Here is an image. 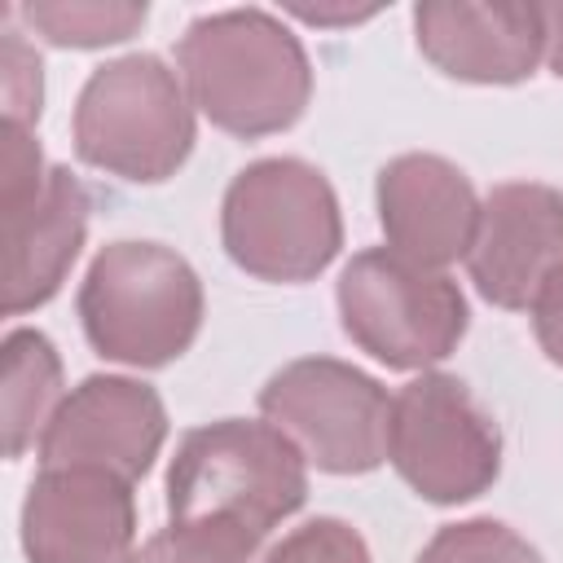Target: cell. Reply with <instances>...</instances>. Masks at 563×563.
I'll list each match as a JSON object with an SVG mask.
<instances>
[{
    "label": "cell",
    "instance_id": "6da1fadb",
    "mask_svg": "<svg viewBox=\"0 0 563 563\" xmlns=\"http://www.w3.org/2000/svg\"><path fill=\"white\" fill-rule=\"evenodd\" d=\"M176 70L194 110L242 141L295 128L312 97L308 48L268 9L194 18L176 44Z\"/></svg>",
    "mask_w": 563,
    "mask_h": 563
},
{
    "label": "cell",
    "instance_id": "7a4b0ae2",
    "mask_svg": "<svg viewBox=\"0 0 563 563\" xmlns=\"http://www.w3.org/2000/svg\"><path fill=\"white\" fill-rule=\"evenodd\" d=\"M167 523L264 541L308 501V457L268 418H220L180 435L167 462Z\"/></svg>",
    "mask_w": 563,
    "mask_h": 563
},
{
    "label": "cell",
    "instance_id": "3957f363",
    "mask_svg": "<svg viewBox=\"0 0 563 563\" xmlns=\"http://www.w3.org/2000/svg\"><path fill=\"white\" fill-rule=\"evenodd\" d=\"M79 325L97 356L128 369H163L202 330V282L163 242H106L79 282Z\"/></svg>",
    "mask_w": 563,
    "mask_h": 563
},
{
    "label": "cell",
    "instance_id": "277c9868",
    "mask_svg": "<svg viewBox=\"0 0 563 563\" xmlns=\"http://www.w3.org/2000/svg\"><path fill=\"white\" fill-rule=\"evenodd\" d=\"M70 136L79 163L132 185H163L185 167L198 136L180 70L154 53L97 66L79 88Z\"/></svg>",
    "mask_w": 563,
    "mask_h": 563
},
{
    "label": "cell",
    "instance_id": "5b68a950",
    "mask_svg": "<svg viewBox=\"0 0 563 563\" xmlns=\"http://www.w3.org/2000/svg\"><path fill=\"white\" fill-rule=\"evenodd\" d=\"M224 255L260 282H312L343 246V216L321 167L273 154L246 163L220 202Z\"/></svg>",
    "mask_w": 563,
    "mask_h": 563
},
{
    "label": "cell",
    "instance_id": "8992f818",
    "mask_svg": "<svg viewBox=\"0 0 563 563\" xmlns=\"http://www.w3.org/2000/svg\"><path fill=\"white\" fill-rule=\"evenodd\" d=\"M343 334L387 369L427 374L466 334V295L440 273L391 246L356 251L334 286Z\"/></svg>",
    "mask_w": 563,
    "mask_h": 563
},
{
    "label": "cell",
    "instance_id": "52a82bcc",
    "mask_svg": "<svg viewBox=\"0 0 563 563\" xmlns=\"http://www.w3.org/2000/svg\"><path fill=\"white\" fill-rule=\"evenodd\" d=\"M387 462L422 501L462 506L497 484L501 431L462 378L427 369L391 396Z\"/></svg>",
    "mask_w": 563,
    "mask_h": 563
},
{
    "label": "cell",
    "instance_id": "ba28073f",
    "mask_svg": "<svg viewBox=\"0 0 563 563\" xmlns=\"http://www.w3.org/2000/svg\"><path fill=\"white\" fill-rule=\"evenodd\" d=\"M260 413L325 475H365L387 462L391 396L378 378L339 356H299L282 365L260 387Z\"/></svg>",
    "mask_w": 563,
    "mask_h": 563
},
{
    "label": "cell",
    "instance_id": "9c48e42d",
    "mask_svg": "<svg viewBox=\"0 0 563 563\" xmlns=\"http://www.w3.org/2000/svg\"><path fill=\"white\" fill-rule=\"evenodd\" d=\"M163 440L167 405L150 383L123 374H88L66 391L35 453L40 466H88L136 484L163 453Z\"/></svg>",
    "mask_w": 563,
    "mask_h": 563
},
{
    "label": "cell",
    "instance_id": "30bf717a",
    "mask_svg": "<svg viewBox=\"0 0 563 563\" xmlns=\"http://www.w3.org/2000/svg\"><path fill=\"white\" fill-rule=\"evenodd\" d=\"M466 273L488 303L532 312L541 290L563 273V194L541 180L493 185L479 198Z\"/></svg>",
    "mask_w": 563,
    "mask_h": 563
},
{
    "label": "cell",
    "instance_id": "8fae6325",
    "mask_svg": "<svg viewBox=\"0 0 563 563\" xmlns=\"http://www.w3.org/2000/svg\"><path fill=\"white\" fill-rule=\"evenodd\" d=\"M136 550L132 484L88 466H40L22 501L31 563H123Z\"/></svg>",
    "mask_w": 563,
    "mask_h": 563
},
{
    "label": "cell",
    "instance_id": "7c38bea8",
    "mask_svg": "<svg viewBox=\"0 0 563 563\" xmlns=\"http://www.w3.org/2000/svg\"><path fill=\"white\" fill-rule=\"evenodd\" d=\"M418 53L462 84H523L545 62L541 4L427 0L413 9Z\"/></svg>",
    "mask_w": 563,
    "mask_h": 563
},
{
    "label": "cell",
    "instance_id": "4fadbf2b",
    "mask_svg": "<svg viewBox=\"0 0 563 563\" xmlns=\"http://www.w3.org/2000/svg\"><path fill=\"white\" fill-rule=\"evenodd\" d=\"M374 202L383 238L396 255L440 273L466 260L479 220V194L457 163L440 154H396L378 172Z\"/></svg>",
    "mask_w": 563,
    "mask_h": 563
},
{
    "label": "cell",
    "instance_id": "5bb4252c",
    "mask_svg": "<svg viewBox=\"0 0 563 563\" xmlns=\"http://www.w3.org/2000/svg\"><path fill=\"white\" fill-rule=\"evenodd\" d=\"M0 211H4V255H9L4 317H22L31 308H44L70 277V264L79 260V246L88 238L92 198L70 167H48L44 185L31 198Z\"/></svg>",
    "mask_w": 563,
    "mask_h": 563
},
{
    "label": "cell",
    "instance_id": "9a60e30c",
    "mask_svg": "<svg viewBox=\"0 0 563 563\" xmlns=\"http://www.w3.org/2000/svg\"><path fill=\"white\" fill-rule=\"evenodd\" d=\"M66 400L62 356L48 334L18 325L4 334V453L22 457L40 444L48 418Z\"/></svg>",
    "mask_w": 563,
    "mask_h": 563
},
{
    "label": "cell",
    "instance_id": "2e32d148",
    "mask_svg": "<svg viewBox=\"0 0 563 563\" xmlns=\"http://www.w3.org/2000/svg\"><path fill=\"white\" fill-rule=\"evenodd\" d=\"M13 13L22 18L26 31H35L40 40L57 48H110V44L132 40L145 26L150 4L141 0H26Z\"/></svg>",
    "mask_w": 563,
    "mask_h": 563
},
{
    "label": "cell",
    "instance_id": "e0dca14e",
    "mask_svg": "<svg viewBox=\"0 0 563 563\" xmlns=\"http://www.w3.org/2000/svg\"><path fill=\"white\" fill-rule=\"evenodd\" d=\"M413 563H545L528 537L501 519H462L435 528Z\"/></svg>",
    "mask_w": 563,
    "mask_h": 563
},
{
    "label": "cell",
    "instance_id": "ac0fdd59",
    "mask_svg": "<svg viewBox=\"0 0 563 563\" xmlns=\"http://www.w3.org/2000/svg\"><path fill=\"white\" fill-rule=\"evenodd\" d=\"M255 541L229 532V528H202V523H167L163 532L145 537L123 563H251Z\"/></svg>",
    "mask_w": 563,
    "mask_h": 563
},
{
    "label": "cell",
    "instance_id": "d6986e66",
    "mask_svg": "<svg viewBox=\"0 0 563 563\" xmlns=\"http://www.w3.org/2000/svg\"><path fill=\"white\" fill-rule=\"evenodd\" d=\"M255 563H374L365 537L334 519V515H317L299 528H290L277 545H268Z\"/></svg>",
    "mask_w": 563,
    "mask_h": 563
},
{
    "label": "cell",
    "instance_id": "ffe728a7",
    "mask_svg": "<svg viewBox=\"0 0 563 563\" xmlns=\"http://www.w3.org/2000/svg\"><path fill=\"white\" fill-rule=\"evenodd\" d=\"M0 97H4V123L35 128L44 110V66L40 53L26 44L22 31L4 26L0 40Z\"/></svg>",
    "mask_w": 563,
    "mask_h": 563
},
{
    "label": "cell",
    "instance_id": "44dd1931",
    "mask_svg": "<svg viewBox=\"0 0 563 563\" xmlns=\"http://www.w3.org/2000/svg\"><path fill=\"white\" fill-rule=\"evenodd\" d=\"M532 334L541 343V352L563 369V273L541 290V299L532 303Z\"/></svg>",
    "mask_w": 563,
    "mask_h": 563
},
{
    "label": "cell",
    "instance_id": "7402d4cb",
    "mask_svg": "<svg viewBox=\"0 0 563 563\" xmlns=\"http://www.w3.org/2000/svg\"><path fill=\"white\" fill-rule=\"evenodd\" d=\"M290 18L308 22V26H356L365 18H374L378 9H352V4H339V9H321V4H286Z\"/></svg>",
    "mask_w": 563,
    "mask_h": 563
},
{
    "label": "cell",
    "instance_id": "603a6c76",
    "mask_svg": "<svg viewBox=\"0 0 563 563\" xmlns=\"http://www.w3.org/2000/svg\"><path fill=\"white\" fill-rule=\"evenodd\" d=\"M541 31H545V66L563 79V0L541 4Z\"/></svg>",
    "mask_w": 563,
    "mask_h": 563
}]
</instances>
